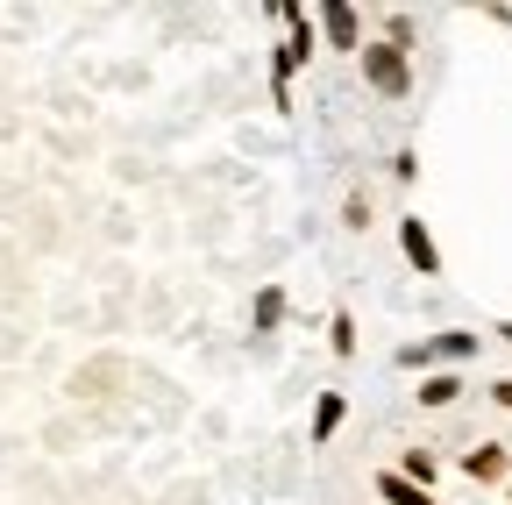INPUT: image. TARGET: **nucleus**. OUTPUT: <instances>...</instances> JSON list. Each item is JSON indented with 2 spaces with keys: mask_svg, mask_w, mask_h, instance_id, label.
<instances>
[{
  "mask_svg": "<svg viewBox=\"0 0 512 505\" xmlns=\"http://www.w3.org/2000/svg\"><path fill=\"white\" fill-rule=\"evenodd\" d=\"M356 57H363V86H370V93H384V100H406V93H413V50H399V43L377 36V43H363Z\"/></svg>",
  "mask_w": 512,
  "mask_h": 505,
  "instance_id": "1",
  "label": "nucleus"
},
{
  "mask_svg": "<svg viewBox=\"0 0 512 505\" xmlns=\"http://www.w3.org/2000/svg\"><path fill=\"white\" fill-rule=\"evenodd\" d=\"M484 349V335H463V328H448V335H427V342H413V349H399V363L406 370H456V363H470Z\"/></svg>",
  "mask_w": 512,
  "mask_h": 505,
  "instance_id": "2",
  "label": "nucleus"
},
{
  "mask_svg": "<svg viewBox=\"0 0 512 505\" xmlns=\"http://www.w3.org/2000/svg\"><path fill=\"white\" fill-rule=\"evenodd\" d=\"M399 249H406V264H413L420 278H441V242H434V228H427L420 214L399 221Z\"/></svg>",
  "mask_w": 512,
  "mask_h": 505,
  "instance_id": "3",
  "label": "nucleus"
},
{
  "mask_svg": "<svg viewBox=\"0 0 512 505\" xmlns=\"http://www.w3.org/2000/svg\"><path fill=\"white\" fill-rule=\"evenodd\" d=\"M463 477L470 484H505L512 477V449H505V441H484V449L463 456Z\"/></svg>",
  "mask_w": 512,
  "mask_h": 505,
  "instance_id": "4",
  "label": "nucleus"
},
{
  "mask_svg": "<svg viewBox=\"0 0 512 505\" xmlns=\"http://www.w3.org/2000/svg\"><path fill=\"white\" fill-rule=\"evenodd\" d=\"M320 29H328L335 50H363V15L349 8V0H328V8H320Z\"/></svg>",
  "mask_w": 512,
  "mask_h": 505,
  "instance_id": "5",
  "label": "nucleus"
},
{
  "mask_svg": "<svg viewBox=\"0 0 512 505\" xmlns=\"http://www.w3.org/2000/svg\"><path fill=\"white\" fill-rule=\"evenodd\" d=\"M413 399H420L427 413H441V406H456V399H463V370H427Z\"/></svg>",
  "mask_w": 512,
  "mask_h": 505,
  "instance_id": "6",
  "label": "nucleus"
},
{
  "mask_svg": "<svg viewBox=\"0 0 512 505\" xmlns=\"http://www.w3.org/2000/svg\"><path fill=\"white\" fill-rule=\"evenodd\" d=\"M342 413H349L342 392H320V399H313V449H328V441L342 434Z\"/></svg>",
  "mask_w": 512,
  "mask_h": 505,
  "instance_id": "7",
  "label": "nucleus"
},
{
  "mask_svg": "<svg viewBox=\"0 0 512 505\" xmlns=\"http://www.w3.org/2000/svg\"><path fill=\"white\" fill-rule=\"evenodd\" d=\"M377 498H384V505H434V491H420V484H406L399 470H384V477H377Z\"/></svg>",
  "mask_w": 512,
  "mask_h": 505,
  "instance_id": "8",
  "label": "nucleus"
},
{
  "mask_svg": "<svg viewBox=\"0 0 512 505\" xmlns=\"http://www.w3.org/2000/svg\"><path fill=\"white\" fill-rule=\"evenodd\" d=\"M399 477H406V484H420V491H434V477H441V463H434L427 449H406V463H399Z\"/></svg>",
  "mask_w": 512,
  "mask_h": 505,
  "instance_id": "9",
  "label": "nucleus"
},
{
  "mask_svg": "<svg viewBox=\"0 0 512 505\" xmlns=\"http://www.w3.org/2000/svg\"><path fill=\"white\" fill-rule=\"evenodd\" d=\"M328 349H335L342 363L356 356V313H335V321H328Z\"/></svg>",
  "mask_w": 512,
  "mask_h": 505,
  "instance_id": "10",
  "label": "nucleus"
},
{
  "mask_svg": "<svg viewBox=\"0 0 512 505\" xmlns=\"http://www.w3.org/2000/svg\"><path fill=\"white\" fill-rule=\"evenodd\" d=\"M278 321H285V292H278V285H264V292H256V328L271 335Z\"/></svg>",
  "mask_w": 512,
  "mask_h": 505,
  "instance_id": "11",
  "label": "nucleus"
},
{
  "mask_svg": "<svg viewBox=\"0 0 512 505\" xmlns=\"http://www.w3.org/2000/svg\"><path fill=\"white\" fill-rule=\"evenodd\" d=\"M384 43H399V50H413V15H406V8H392V15H384Z\"/></svg>",
  "mask_w": 512,
  "mask_h": 505,
  "instance_id": "12",
  "label": "nucleus"
},
{
  "mask_svg": "<svg viewBox=\"0 0 512 505\" xmlns=\"http://www.w3.org/2000/svg\"><path fill=\"white\" fill-rule=\"evenodd\" d=\"M342 228H370V200H363V193L342 200Z\"/></svg>",
  "mask_w": 512,
  "mask_h": 505,
  "instance_id": "13",
  "label": "nucleus"
},
{
  "mask_svg": "<svg viewBox=\"0 0 512 505\" xmlns=\"http://www.w3.org/2000/svg\"><path fill=\"white\" fill-rule=\"evenodd\" d=\"M491 399H498V406L512 413V377H498V385H491Z\"/></svg>",
  "mask_w": 512,
  "mask_h": 505,
  "instance_id": "14",
  "label": "nucleus"
},
{
  "mask_svg": "<svg viewBox=\"0 0 512 505\" xmlns=\"http://www.w3.org/2000/svg\"><path fill=\"white\" fill-rule=\"evenodd\" d=\"M491 335H498V342H505V349H512V321H498V328H491Z\"/></svg>",
  "mask_w": 512,
  "mask_h": 505,
  "instance_id": "15",
  "label": "nucleus"
},
{
  "mask_svg": "<svg viewBox=\"0 0 512 505\" xmlns=\"http://www.w3.org/2000/svg\"><path fill=\"white\" fill-rule=\"evenodd\" d=\"M505 505H512V477H505Z\"/></svg>",
  "mask_w": 512,
  "mask_h": 505,
  "instance_id": "16",
  "label": "nucleus"
}]
</instances>
